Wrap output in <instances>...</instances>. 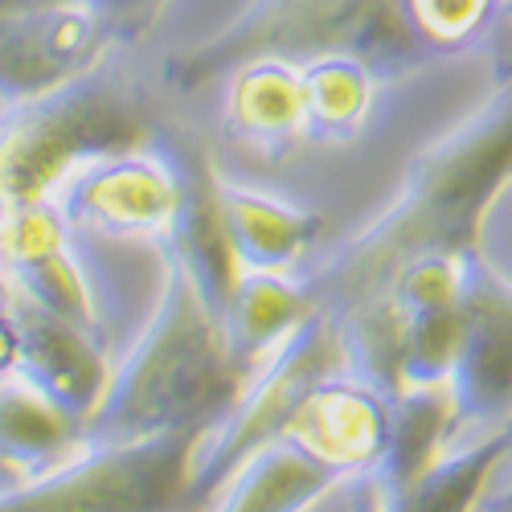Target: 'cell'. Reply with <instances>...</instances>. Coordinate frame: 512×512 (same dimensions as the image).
<instances>
[{"label": "cell", "mask_w": 512, "mask_h": 512, "mask_svg": "<svg viewBox=\"0 0 512 512\" xmlns=\"http://www.w3.org/2000/svg\"><path fill=\"white\" fill-rule=\"evenodd\" d=\"M336 488H345V480L332 467L308 455L291 435H279L230 467L197 512H308Z\"/></svg>", "instance_id": "cell-15"}, {"label": "cell", "mask_w": 512, "mask_h": 512, "mask_svg": "<svg viewBox=\"0 0 512 512\" xmlns=\"http://www.w3.org/2000/svg\"><path fill=\"white\" fill-rule=\"evenodd\" d=\"M304 78V119L308 144L345 148L369 132V123L381 103L386 74L353 54H328L300 66Z\"/></svg>", "instance_id": "cell-18"}, {"label": "cell", "mask_w": 512, "mask_h": 512, "mask_svg": "<svg viewBox=\"0 0 512 512\" xmlns=\"http://www.w3.org/2000/svg\"><path fill=\"white\" fill-rule=\"evenodd\" d=\"M82 443V426L21 377H0V472L13 484L54 472Z\"/></svg>", "instance_id": "cell-19"}, {"label": "cell", "mask_w": 512, "mask_h": 512, "mask_svg": "<svg viewBox=\"0 0 512 512\" xmlns=\"http://www.w3.org/2000/svg\"><path fill=\"white\" fill-rule=\"evenodd\" d=\"M148 136H156L148 99L111 58L54 91L0 99V213L50 201L82 160Z\"/></svg>", "instance_id": "cell-4"}, {"label": "cell", "mask_w": 512, "mask_h": 512, "mask_svg": "<svg viewBox=\"0 0 512 512\" xmlns=\"http://www.w3.org/2000/svg\"><path fill=\"white\" fill-rule=\"evenodd\" d=\"M443 394L451 406V431H496L512 422V291L484 267L463 308Z\"/></svg>", "instance_id": "cell-11"}, {"label": "cell", "mask_w": 512, "mask_h": 512, "mask_svg": "<svg viewBox=\"0 0 512 512\" xmlns=\"http://www.w3.org/2000/svg\"><path fill=\"white\" fill-rule=\"evenodd\" d=\"M209 189L213 205H218V222L238 271H300L320 238H324V213L259 189L250 181H238L222 168H209Z\"/></svg>", "instance_id": "cell-12"}, {"label": "cell", "mask_w": 512, "mask_h": 512, "mask_svg": "<svg viewBox=\"0 0 512 512\" xmlns=\"http://www.w3.org/2000/svg\"><path fill=\"white\" fill-rule=\"evenodd\" d=\"M472 512H512V492H508V496H496V500H484V504H476Z\"/></svg>", "instance_id": "cell-25"}, {"label": "cell", "mask_w": 512, "mask_h": 512, "mask_svg": "<svg viewBox=\"0 0 512 512\" xmlns=\"http://www.w3.org/2000/svg\"><path fill=\"white\" fill-rule=\"evenodd\" d=\"M222 103L218 123L222 136L242 152L279 160L308 144L304 119V78L295 62L283 58H250L218 78Z\"/></svg>", "instance_id": "cell-14"}, {"label": "cell", "mask_w": 512, "mask_h": 512, "mask_svg": "<svg viewBox=\"0 0 512 512\" xmlns=\"http://www.w3.org/2000/svg\"><path fill=\"white\" fill-rule=\"evenodd\" d=\"M349 496H353V484H345V488H336L332 496H324L316 508H308V512H353L349 508Z\"/></svg>", "instance_id": "cell-24"}, {"label": "cell", "mask_w": 512, "mask_h": 512, "mask_svg": "<svg viewBox=\"0 0 512 512\" xmlns=\"http://www.w3.org/2000/svg\"><path fill=\"white\" fill-rule=\"evenodd\" d=\"M21 349V316H17V291L0 279V377H13Z\"/></svg>", "instance_id": "cell-21"}, {"label": "cell", "mask_w": 512, "mask_h": 512, "mask_svg": "<svg viewBox=\"0 0 512 512\" xmlns=\"http://www.w3.org/2000/svg\"><path fill=\"white\" fill-rule=\"evenodd\" d=\"M336 357H340L336 320L324 308H316L238 373L222 410L193 435V447L185 459L189 512H197L205 496L222 484V476L230 467H238L254 447H263L287 431L295 406L336 365Z\"/></svg>", "instance_id": "cell-5"}, {"label": "cell", "mask_w": 512, "mask_h": 512, "mask_svg": "<svg viewBox=\"0 0 512 512\" xmlns=\"http://www.w3.org/2000/svg\"><path fill=\"white\" fill-rule=\"evenodd\" d=\"M0 279L21 300L46 308L111 345L103 287L82 254V234L54 201H29L0 213Z\"/></svg>", "instance_id": "cell-8"}, {"label": "cell", "mask_w": 512, "mask_h": 512, "mask_svg": "<svg viewBox=\"0 0 512 512\" xmlns=\"http://www.w3.org/2000/svg\"><path fill=\"white\" fill-rule=\"evenodd\" d=\"M197 431L82 443L54 472L0 492V512H177Z\"/></svg>", "instance_id": "cell-7"}, {"label": "cell", "mask_w": 512, "mask_h": 512, "mask_svg": "<svg viewBox=\"0 0 512 512\" xmlns=\"http://www.w3.org/2000/svg\"><path fill=\"white\" fill-rule=\"evenodd\" d=\"M508 0H402V17L426 62L480 50Z\"/></svg>", "instance_id": "cell-20"}, {"label": "cell", "mask_w": 512, "mask_h": 512, "mask_svg": "<svg viewBox=\"0 0 512 512\" xmlns=\"http://www.w3.org/2000/svg\"><path fill=\"white\" fill-rule=\"evenodd\" d=\"M87 5L95 9V13H103L119 33L123 29H136V25H144L148 17H156L168 0H87Z\"/></svg>", "instance_id": "cell-23"}, {"label": "cell", "mask_w": 512, "mask_h": 512, "mask_svg": "<svg viewBox=\"0 0 512 512\" xmlns=\"http://www.w3.org/2000/svg\"><path fill=\"white\" fill-rule=\"evenodd\" d=\"M197 168L201 164L168 148L160 136H148L82 160L58 181L50 201L82 238L148 242L160 250L181 222Z\"/></svg>", "instance_id": "cell-6"}, {"label": "cell", "mask_w": 512, "mask_h": 512, "mask_svg": "<svg viewBox=\"0 0 512 512\" xmlns=\"http://www.w3.org/2000/svg\"><path fill=\"white\" fill-rule=\"evenodd\" d=\"M160 291L144 328L111 357V373L87 443H123L168 431H201L230 398L238 369L230 365L222 320L197 283L173 259H160Z\"/></svg>", "instance_id": "cell-2"}, {"label": "cell", "mask_w": 512, "mask_h": 512, "mask_svg": "<svg viewBox=\"0 0 512 512\" xmlns=\"http://www.w3.org/2000/svg\"><path fill=\"white\" fill-rule=\"evenodd\" d=\"M496 218H512V173H508V181L496 189V197L488 201V209H484V218L480 222H496ZM504 291H512V246L504 250V254H496L492 263H480Z\"/></svg>", "instance_id": "cell-22"}, {"label": "cell", "mask_w": 512, "mask_h": 512, "mask_svg": "<svg viewBox=\"0 0 512 512\" xmlns=\"http://www.w3.org/2000/svg\"><path fill=\"white\" fill-rule=\"evenodd\" d=\"M316 308L320 304L300 271H238L218 316L230 365L242 373Z\"/></svg>", "instance_id": "cell-16"}, {"label": "cell", "mask_w": 512, "mask_h": 512, "mask_svg": "<svg viewBox=\"0 0 512 512\" xmlns=\"http://www.w3.org/2000/svg\"><path fill=\"white\" fill-rule=\"evenodd\" d=\"M0 488H13V480H9L5 472H0Z\"/></svg>", "instance_id": "cell-27"}, {"label": "cell", "mask_w": 512, "mask_h": 512, "mask_svg": "<svg viewBox=\"0 0 512 512\" xmlns=\"http://www.w3.org/2000/svg\"><path fill=\"white\" fill-rule=\"evenodd\" d=\"M328 54H353L386 78L426 66L402 0H246L234 21L177 54L164 74L177 91H197L250 58L304 66Z\"/></svg>", "instance_id": "cell-3"}, {"label": "cell", "mask_w": 512, "mask_h": 512, "mask_svg": "<svg viewBox=\"0 0 512 512\" xmlns=\"http://www.w3.org/2000/svg\"><path fill=\"white\" fill-rule=\"evenodd\" d=\"M398 394L402 390L381 386L377 377L349 369L336 357V365L295 406L283 435L332 467L345 484H365L390 455Z\"/></svg>", "instance_id": "cell-9"}, {"label": "cell", "mask_w": 512, "mask_h": 512, "mask_svg": "<svg viewBox=\"0 0 512 512\" xmlns=\"http://www.w3.org/2000/svg\"><path fill=\"white\" fill-rule=\"evenodd\" d=\"M0 492H5V488H0Z\"/></svg>", "instance_id": "cell-28"}, {"label": "cell", "mask_w": 512, "mask_h": 512, "mask_svg": "<svg viewBox=\"0 0 512 512\" xmlns=\"http://www.w3.org/2000/svg\"><path fill=\"white\" fill-rule=\"evenodd\" d=\"M17 316H21V349L13 377H21L41 398H50L62 414H70L87 431V418L95 414L111 373V345H103L95 332L21 300V295H17Z\"/></svg>", "instance_id": "cell-13"}, {"label": "cell", "mask_w": 512, "mask_h": 512, "mask_svg": "<svg viewBox=\"0 0 512 512\" xmlns=\"http://www.w3.org/2000/svg\"><path fill=\"white\" fill-rule=\"evenodd\" d=\"M119 29L87 0H41L0 17V99H29L103 66Z\"/></svg>", "instance_id": "cell-10"}, {"label": "cell", "mask_w": 512, "mask_h": 512, "mask_svg": "<svg viewBox=\"0 0 512 512\" xmlns=\"http://www.w3.org/2000/svg\"><path fill=\"white\" fill-rule=\"evenodd\" d=\"M29 5H41V0H0V17L17 13V9H29Z\"/></svg>", "instance_id": "cell-26"}, {"label": "cell", "mask_w": 512, "mask_h": 512, "mask_svg": "<svg viewBox=\"0 0 512 512\" xmlns=\"http://www.w3.org/2000/svg\"><path fill=\"white\" fill-rule=\"evenodd\" d=\"M512 173V82L431 140L398 181L390 205L345 242L300 267L328 316L365 308L406 259L426 250H472L488 201Z\"/></svg>", "instance_id": "cell-1"}, {"label": "cell", "mask_w": 512, "mask_h": 512, "mask_svg": "<svg viewBox=\"0 0 512 512\" xmlns=\"http://www.w3.org/2000/svg\"><path fill=\"white\" fill-rule=\"evenodd\" d=\"M508 426L512 422L496 431H447L435 455L406 480L398 496L386 504H365L361 512H472L508 439Z\"/></svg>", "instance_id": "cell-17"}]
</instances>
